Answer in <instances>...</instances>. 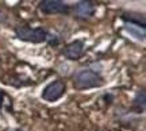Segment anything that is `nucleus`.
I'll list each match as a JSON object with an SVG mask.
<instances>
[{"instance_id":"obj_1","label":"nucleus","mask_w":146,"mask_h":131,"mask_svg":"<svg viewBox=\"0 0 146 131\" xmlns=\"http://www.w3.org/2000/svg\"><path fill=\"white\" fill-rule=\"evenodd\" d=\"M104 84V80L99 73L91 69H84L73 77V85L77 89H89V88H99Z\"/></svg>"},{"instance_id":"obj_2","label":"nucleus","mask_w":146,"mask_h":131,"mask_svg":"<svg viewBox=\"0 0 146 131\" xmlns=\"http://www.w3.org/2000/svg\"><path fill=\"white\" fill-rule=\"evenodd\" d=\"M15 34L22 41L33 43H41L47 39V32L43 28H31V27L23 26L15 28Z\"/></svg>"},{"instance_id":"obj_3","label":"nucleus","mask_w":146,"mask_h":131,"mask_svg":"<svg viewBox=\"0 0 146 131\" xmlns=\"http://www.w3.org/2000/svg\"><path fill=\"white\" fill-rule=\"evenodd\" d=\"M39 10L43 14L53 15V14H68L70 8L66 3L61 0H43L39 4Z\"/></svg>"},{"instance_id":"obj_4","label":"nucleus","mask_w":146,"mask_h":131,"mask_svg":"<svg viewBox=\"0 0 146 131\" xmlns=\"http://www.w3.org/2000/svg\"><path fill=\"white\" fill-rule=\"evenodd\" d=\"M65 93V83L61 80L53 81L42 92V97L46 101H56Z\"/></svg>"},{"instance_id":"obj_5","label":"nucleus","mask_w":146,"mask_h":131,"mask_svg":"<svg viewBox=\"0 0 146 131\" xmlns=\"http://www.w3.org/2000/svg\"><path fill=\"white\" fill-rule=\"evenodd\" d=\"M95 12V5L92 1H78L74 7V14L80 19H89Z\"/></svg>"},{"instance_id":"obj_6","label":"nucleus","mask_w":146,"mask_h":131,"mask_svg":"<svg viewBox=\"0 0 146 131\" xmlns=\"http://www.w3.org/2000/svg\"><path fill=\"white\" fill-rule=\"evenodd\" d=\"M84 54V43L81 41H74L64 49V56L69 60H78Z\"/></svg>"},{"instance_id":"obj_7","label":"nucleus","mask_w":146,"mask_h":131,"mask_svg":"<svg viewBox=\"0 0 146 131\" xmlns=\"http://www.w3.org/2000/svg\"><path fill=\"white\" fill-rule=\"evenodd\" d=\"M125 31L133 37L137 41H145L146 37V31H145V27L139 26V24H135V23H129L126 22L125 23Z\"/></svg>"},{"instance_id":"obj_8","label":"nucleus","mask_w":146,"mask_h":131,"mask_svg":"<svg viewBox=\"0 0 146 131\" xmlns=\"http://www.w3.org/2000/svg\"><path fill=\"white\" fill-rule=\"evenodd\" d=\"M145 91H141V92H138L137 93V97L135 100H134V105L135 107H138V108H141V110H143L145 108Z\"/></svg>"},{"instance_id":"obj_9","label":"nucleus","mask_w":146,"mask_h":131,"mask_svg":"<svg viewBox=\"0 0 146 131\" xmlns=\"http://www.w3.org/2000/svg\"><path fill=\"white\" fill-rule=\"evenodd\" d=\"M3 96H4V95H3V92H1V89H0V103H1V100H3Z\"/></svg>"},{"instance_id":"obj_10","label":"nucleus","mask_w":146,"mask_h":131,"mask_svg":"<svg viewBox=\"0 0 146 131\" xmlns=\"http://www.w3.org/2000/svg\"><path fill=\"white\" fill-rule=\"evenodd\" d=\"M11 131H21V130H11Z\"/></svg>"}]
</instances>
